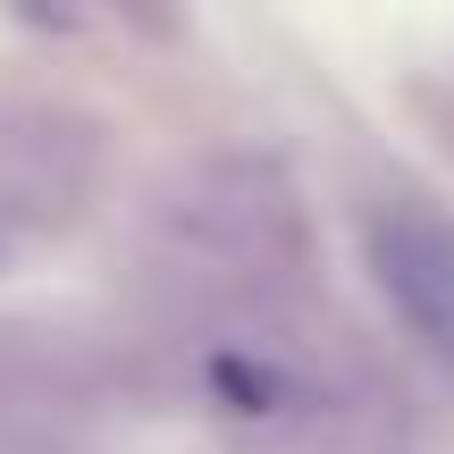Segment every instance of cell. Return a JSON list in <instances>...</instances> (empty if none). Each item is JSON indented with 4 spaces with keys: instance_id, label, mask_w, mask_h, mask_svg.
Instances as JSON below:
<instances>
[{
    "instance_id": "6da1fadb",
    "label": "cell",
    "mask_w": 454,
    "mask_h": 454,
    "mask_svg": "<svg viewBox=\"0 0 454 454\" xmlns=\"http://www.w3.org/2000/svg\"><path fill=\"white\" fill-rule=\"evenodd\" d=\"M152 236L177 261V278H194L211 294H278L303 270L294 185L244 152H211V160L177 168L152 194Z\"/></svg>"
},
{
    "instance_id": "7a4b0ae2",
    "label": "cell",
    "mask_w": 454,
    "mask_h": 454,
    "mask_svg": "<svg viewBox=\"0 0 454 454\" xmlns=\"http://www.w3.org/2000/svg\"><path fill=\"white\" fill-rule=\"evenodd\" d=\"M362 261L404 337L454 371V211L429 194H379L362 219Z\"/></svg>"
},
{
    "instance_id": "3957f363",
    "label": "cell",
    "mask_w": 454,
    "mask_h": 454,
    "mask_svg": "<svg viewBox=\"0 0 454 454\" xmlns=\"http://www.w3.org/2000/svg\"><path fill=\"white\" fill-rule=\"evenodd\" d=\"M101 160V135L84 118H59V110H26L0 127V185L26 202H76L84 177Z\"/></svg>"
}]
</instances>
